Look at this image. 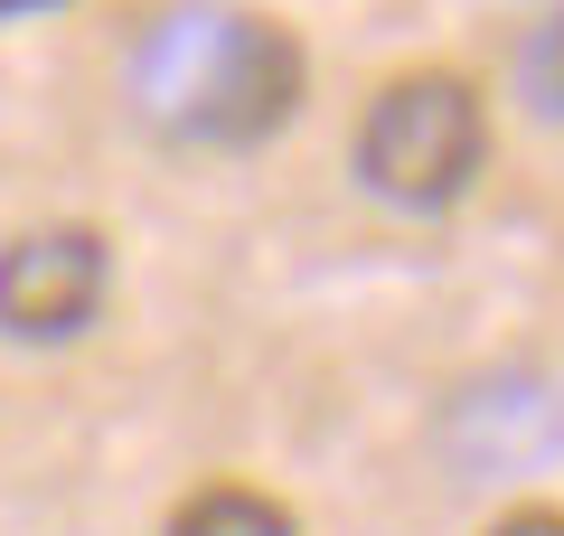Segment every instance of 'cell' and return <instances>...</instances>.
Segmentation results:
<instances>
[{
	"instance_id": "cell-7",
	"label": "cell",
	"mask_w": 564,
	"mask_h": 536,
	"mask_svg": "<svg viewBox=\"0 0 564 536\" xmlns=\"http://www.w3.org/2000/svg\"><path fill=\"white\" fill-rule=\"evenodd\" d=\"M489 536H564V508H508Z\"/></svg>"
},
{
	"instance_id": "cell-4",
	"label": "cell",
	"mask_w": 564,
	"mask_h": 536,
	"mask_svg": "<svg viewBox=\"0 0 564 536\" xmlns=\"http://www.w3.org/2000/svg\"><path fill=\"white\" fill-rule=\"evenodd\" d=\"M443 452L462 471H536V461L564 452V396L545 377H527V367H499V377L452 396Z\"/></svg>"
},
{
	"instance_id": "cell-5",
	"label": "cell",
	"mask_w": 564,
	"mask_h": 536,
	"mask_svg": "<svg viewBox=\"0 0 564 536\" xmlns=\"http://www.w3.org/2000/svg\"><path fill=\"white\" fill-rule=\"evenodd\" d=\"M170 536H302V517L282 508V499H263V490L217 480V490H198L180 517H170Z\"/></svg>"
},
{
	"instance_id": "cell-6",
	"label": "cell",
	"mask_w": 564,
	"mask_h": 536,
	"mask_svg": "<svg viewBox=\"0 0 564 536\" xmlns=\"http://www.w3.org/2000/svg\"><path fill=\"white\" fill-rule=\"evenodd\" d=\"M518 85H527V104H536L545 122H564V10H545V20L527 29V47H518Z\"/></svg>"
},
{
	"instance_id": "cell-2",
	"label": "cell",
	"mask_w": 564,
	"mask_h": 536,
	"mask_svg": "<svg viewBox=\"0 0 564 536\" xmlns=\"http://www.w3.org/2000/svg\"><path fill=\"white\" fill-rule=\"evenodd\" d=\"M358 179L367 199L404 207V217H443L462 199L470 179L489 160V122H480V95L443 66H423V76H395L377 104L358 114Z\"/></svg>"
},
{
	"instance_id": "cell-8",
	"label": "cell",
	"mask_w": 564,
	"mask_h": 536,
	"mask_svg": "<svg viewBox=\"0 0 564 536\" xmlns=\"http://www.w3.org/2000/svg\"><path fill=\"white\" fill-rule=\"evenodd\" d=\"M29 10H57V0H0V20H29Z\"/></svg>"
},
{
	"instance_id": "cell-3",
	"label": "cell",
	"mask_w": 564,
	"mask_h": 536,
	"mask_svg": "<svg viewBox=\"0 0 564 536\" xmlns=\"http://www.w3.org/2000/svg\"><path fill=\"white\" fill-rule=\"evenodd\" d=\"M104 282H113V245L95 226H29L0 245V330L57 349L104 311Z\"/></svg>"
},
{
	"instance_id": "cell-1",
	"label": "cell",
	"mask_w": 564,
	"mask_h": 536,
	"mask_svg": "<svg viewBox=\"0 0 564 536\" xmlns=\"http://www.w3.org/2000/svg\"><path fill=\"white\" fill-rule=\"evenodd\" d=\"M132 104L161 141L254 151L302 104V39L254 10H170L132 57Z\"/></svg>"
}]
</instances>
